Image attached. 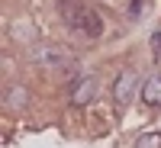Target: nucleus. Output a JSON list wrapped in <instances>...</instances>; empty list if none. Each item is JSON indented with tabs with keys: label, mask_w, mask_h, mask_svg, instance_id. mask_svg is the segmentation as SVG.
Returning a JSON list of instances; mask_svg holds the SVG:
<instances>
[{
	"label": "nucleus",
	"mask_w": 161,
	"mask_h": 148,
	"mask_svg": "<svg viewBox=\"0 0 161 148\" xmlns=\"http://www.w3.org/2000/svg\"><path fill=\"white\" fill-rule=\"evenodd\" d=\"M58 13H61V19L74 26V29H84L90 39H97L103 32V19H100V13H93L90 7H84V0H58Z\"/></svg>",
	"instance_id": "1"
},
{
	"label": "nucleus",
	"mask_w": 161,
	"mask_h": 148,
	"mask_svg": "<svg viewBox=\"0 0 161 148\" xmlns=\"http://www.w3.org/2000/svg\"><path fill=\"white\" fill-rule=\"evenodd\" d=\"M136 90H139V74L126 68V71H119L116 80H113V100L119 106H129L132 100H136Z\"/></svg>",
	"instance_id": "2"
},
{
	"label": "nucleus",
	"mask_w": 161,
	"mask_h": 148,
	"mask_svg": "<svg viewBox=\"0 0 161 148\" xmlns=\"http://www.w3.org/2000/svg\"><path fill=\"white\" fill-rule=\"evenodd\" d=\"M93 93H97V77H80V80H74V90H71V103L74 106H87L90 100H93Z\"/></svg>",
	"instance_id": "3"
},
{
	"label": "nucleus",
	"mask_w": 161,
	"mask_h": 148,
	"mask_svg": "<svg viewBox=\"0 0 161 148\" xmlns=\"http://www.w3.org/2000/svg\"><path fill=\"white\" fill-rule=\"evenodd\" d=\"M142 103L145 106H161V74H152L142 84Z\"/></svg>",
	"instance_id": "4"
},
{
	"label": "nucleus",
	"mask_w": 161,
	"mask_h": 148,
	"mask_svg": "<svg viewBox=\"0 0 161 148\" xmlns=\"http://www.w3.org/2000/svg\"><path fill=\"white\" fill-rule=\"evenodd\" d=\"M64 58H68V52H64V48H58V45L39 48V55H36V61H39V64H61Z\"/></svg>",
	"instance_id": "5"
},
{
	"label": "nucleus",
	"mask_w": 161,
	"mask_h": 148,
	"mask_svg": "<svg viewBox=\"0 0 161 148\" xmlns=\"http://www.w3.org/2000/svg\"><path fill=\"white\" fill-rule=\"evenodd\" d=\"M7 106H13V110L29 106V90H26V87H10V93H7Z\"/></svg>",
	"instance_id": "6"
},
{
	"label": "nucleus",
	"mask_w": 161,
	"mask_h": 148,
	"mask_svg": "<svg viewBox=\"0 0 161 148\" xmlns=\"http://www.w3.org/2000/svg\"><path fill=\"white\" fill-rule=\"evenodd\" d=\"M136 148H161V132H142L136 139Z\"/></svg>",
	"instance_id": "7"
},
{
	"label": "nucleus",
	"mask_w": 161,
	"mask_h": 148,
	"mask_svg": "<svg viewBox=\"0 0 161 148\" xmlns=\"http://www.w3.org/2000/svg\"><path fill=\"white\" fill-rule=\"evenodd\" d=\"M152 52H155V58H161V32L152 36Z\"/></svg>",
	"instance_id": "8"
}]
</instances>
